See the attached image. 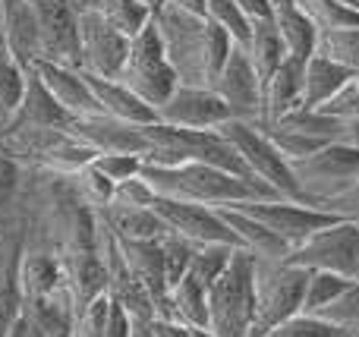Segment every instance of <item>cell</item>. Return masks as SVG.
Listing matches in <instances>:
<instances>
[{"instance_id":"obj_21","label":"cell","mask_w":359,"mask_h":337,"mask_svg":"<svg viewBox=\"0 0 359 337\" xmlns=\"http://www.w3.org/2000/svg\"><path fill=\"white\" fill-rule=\"evenodd\" d=\"M0 29H4L6 54L22 69H29L41 57L35 10L29 0H0Z\"/></svg>"},{"instance_id":"obj_45","label":"cell","mask_w":359,"mask_h":337,"mask_svg":"<svg viewBox=\"0 0 359 337\" xmlns=\"http://www.w3.org/2000/svg\"><path fill=\"white\" fill-rule=\"evenodd\" d=\"M322 212L334 214V218H341V221H350V224H359V180H356L344 195H337V199L325 202Z\"/></svg>"},{"instance_id":"obj_30","label":"cell","mask_w":359,"mask_h":337,"mask_svg":"<svg viewBox=\"0 0 359 337\" xmlns=\"http://www.w3.org/2000/svg\"><path fill=\"white\" fill-rule=\"evenodd\" d=\"M95 13H101V16H104L123 38H130V41L136 35H142V32L151 25V16H155V10L139 4V0H98Z\"/></svg>"},{"instance_id":"obj_29","label":"cell","mask_w":359,"mask_h":337,"mask_svg":"<svg viewBox=\"0 0 359 337\" xmlns=\"http://www.w3.org/2000/svg\"><path fill=\"white\" fill-rule=\"evenodd\" d=\"M168 319L186 328H208V290L186 275L177 287H170Z\"/></svg>"},{"instance_id":"obj_53","label":"cell","mask_w":359,"mask_h":337,"mask_svg":"<svg viewBox=\"0 0 359 337\" xmlns=\"http://www.w3.org/2000/svg\"><path fill=\"white\" fill-rule=\"evenodd\" d=\"M353 4H356V6H359V0H353Z\"/></svg>"},{"instance_id":"obj_31","label":"cell","mask_w":359,"mask_h":337,"mask_svg":"<svg viewBox=\"0 0 359 337\" xmlns=\"http://www.w3.org/2000/svg\"><path fill=\"white\" fill-rule=\"evenodd\" d=\"M350 284H353L350 277L331 275V271H309V277H306V294H303V315H322Z\"/></svg>"},{"instance_id":"obj_50","label":"cell","mask_w":359,"mask_h":337,"mask_svg":"<svg viewBox=\"0 0 359 337\" xmlns=\"http://www.w3.org/2000/svg\"><path fill=\"white\" fill-rule=\"evenodd\" d=\"M192 337H215L208 328H192Z\"/></svg>"},{"instance_id":"obj_16","label":"cell","mask_w":359,"mask_h":337,"mask_svg":"<svg viewBox=\"0 0 359 337\" xmlns=\"http://www.w3.org/2000/svg\"><path fill=\"white\" fill-rule=\"evenodd\" d=\"M123 262L130 275L139 281V287L149 294L151 306H155V319H168V277H164V256H161V240H117Z\"/></svg>"},{"instance_id":"obj_36","label":"cell","mask_w":359,"mask_h":337,"mask_svg":"<svg viewBox=\"0 0 359 337\" xmlns=\"http://www.w3.org/2000/svg\"><path fill=\"white\" fill-rule=\"evenodd\" d=\"M205 19H208L211 25H217L221 32H227L236 48H246L249 44L252 22L243 16V10L233 0H205Z\"/></svg>"},{"instance_id":"obj_42","label":"cell","mask_w":359,"mask_h":337,"mask_svg":"<svg viewBox=\"0 0 359 337\" xmlns=\"http://www.w3.org/2000/svg\"><path fill=\"white\" fill-rule=\"evenodd\" d=\"M92 167L98 170L101 177H107L114 186H117V183L133 180V177L142 174V158H136V155H114V151H104V155H95Z\"/></svg>"},{"instance_id":"obj_11","label":"cell","mask_w":359,"mask_h":337,"mask_svg":"<svg viewBox=\"0 0 359 337\" xmlns=\"http://www.w3.org/2000/svg\"><path fill=\"white\" fill-rule=\"evenodd\" d=\"M155 214L164 221L168 233H177V237L189 240L192 246H211V243H221V246H233L240 249V240L236 233L227 227V221L221 218L217 208L208 205H196V202H177V199H155Z\"/></svg>"},{"instance_id":"obj_34","label":"cell","mask_w":359,"mask_h":337,"mask_svg":"<svg viewBox=\"0 0 359 337\" xmlns=\"http://www.w3.org/2000/svg\"><path fill=\"white\" fill-rule=\"evenodd\" d=\"M69 186H73L76 199L82 202V205H88L92 212H101V208H107L114 202V183L107 180V177H101L98 170L92 167V164H86L82 170H76V174H67Z\"/></svg>"},{"instance_id":"obj_39","label":"cell","mask_w":359,"mask_h":337,"mask_svg":"<svg viewBox=\"0 0 359 337\" xmlns=\"http://www.w3.org/2000/svg\"><path fill=\"white\" fill-rule=\"evenodd\" d=\"M262 337H356V334L344 331V328L331 325V322L318 319V315H303L299 312V315H293L290 322L271 328V331L262 334Z\"/></svg>"},{"instance_id":"obj_12","label":"cell","mask_w":359,"mask_h":337,"mask_svg":"<svg viewBox=\"0 0 359 337\" xmlns=\"http://www.w3.org/2000/svg\"><path fill=\"white\" fill-rule=\"evenodd\" d=\"M130 54V38H123L101 13H79V69L104 79H117Z\"/></svg>"},{"instance_id":"obj_26","label":"cell","mask_w":359,"mask_h":337,"mask_svg":"<svg viewBox=\"0 0 359 337\" xmlns=\"http://www.w3.org/2000/svg\"><path fill=\"white\" fill-rule=\"evenodd\" d=\"M274 29H278V38L284 44L287 57H297V60H309L316 54L318 44V32L312 29V22L299 13V6L293 0H274Z\"/></svg>"},{"instance_id":"obj_7","label":"cell","mask_w":359,"mask_h":337,"mask_svg":"<svg viewBox=\"0 0 359 337\" xmlns=\"http://www.w3.org/2000/svg\"><path fill=\"white\" fill-rule=\"evenodd\" d=\"M117 79L133 95H139L151 111H158L174 95L180 79H177L174 67L168 63V54H164V44L158 38L155 25H149L142 35H136L130 41V54H126V63Z\"/></svg>"},{"instance_id":"obj_41","label":"cell","mask_w":359,"mask_h":337,"mask_svg":"<svg viewBox=\"0 0 359 337\" xmlns=\"http://www.w3.org/2000/svg\"><path fill=\"white\" fill-rule=\"evenodd\" d=\"M107 312H111V296H98L88 306L76 309L73 319V337H104V325H107Z\"/></svg>"},{"instance_id":"obj_19","label":"cell","mask_w":359,"mask_h":337,"mask_svg":"<svg viewBox=\"0 0 359 337\" xmlns=\"http://www.w3.org/2000/svg\"><path fill=\"white\" fill-rule=\"evenodd\" d=\"M32 69H35V76L41 79V85L48 88L50 98H54L73 120L101 114L98 104H95V98H92V88H88L86 79H82L79 69L60 67V63H50V60H35Z\"/></svg>"},{"instance_id":"obj_3","label":"cell","mask_w":359,"mask_h":337,"mask_svg":"<svg viewBox=\"0 0 359 337\" xmlns=\"http://www.w3.org/2000/svg\"><path fill=\"white\" fill-rule=\"evenodd\" d=\"M208 331L215 337H252L255 331V259L236 249L227 271L208 290Z\"/></svg>"},{"instance_id":"obj_2","label":"cell","mask_w":359,"mask_h":337,"mask_svg":"<svg viewBox=\"0 0 359 337\" xmlns=\"http://www.w3.org/2000/svg\"><path fill=\"white\" fill-rule=\"evenodd\" d=\"M142 180L161 199L196 202V205H208V208H230V205H243V202L278 199L262 183L243 180V177H233L227 170H217L211 164H198V161H186L177 164V167H145L142 164Z\"/></svg>"},{"instance_id":"obj_37","label":"cell","mask_w":359,"mask_h":337,"mask_svg":"<svg viewBox=\"0 0 359 337\" xmlns=\"http://www.w3.org/2000/svg\"><path fill=\"white\" fill-rule=\"evenodd\" d=\"M196 246L189 240L177 237V233H164L161 237V256H164V277H168V287H177L186 275H189V262Z\"/></svg>"},{"instance_id":"obj_9","label":"cell","mask_w":359,"mask_h":337,"mask_svg":"<svg viewBox=\"0 0 359 337\" xmlns=\"http://www.w3.org/2000/svg\"><path fill=\"white\" fill-rule=\"evenodd\" d=\"M236 212L249 214L252 221H259L262 227L280 237L287 246H299L303 240H309L316 231L322 227L334 224V214L322 212V208H312V205H299V202H290V199H262V202H243V205H230Z\"/></svg>"},{"instance_id":"obj_40","label":"cell","mask_w":359,"mask_h":337,"mask_svg":"<svg viewBox=\"0 0 359 337\" xmlns=\"http://www.w3.org/2000/svg\"><path fill=\"white\" fill-rule=\"evenodd\" d=\"M318 319L331 322V325H337V328H344V331L359 337V281L350 284Z\"/></svg>"},{"instance_id":"obj_47","label":"cell","mask_w":359,"mask_h":337,"mask_svg":"<svg viewBox=\"0 0 359 337\" xmlns=\"http://www.w3.org/2000/svg\"><path fill=\"white\" fill-rule=\"evenodd\" d=\"M145 331L151 337H192V328L180 325V322H170V319H151L145 325Z\"/></svg>"},{"instance_id":"obj_14","label":"cell","mask_w":359,"mask_h":337,"mask_svg":"<svg viewBox=\"0 0 359 337\" xmlns=\"http://www.w3.org/2000/svg\"><path fill=\"white\" fill-rule=\"evenodd\" d=\"M25 208L19 205L10 218L0 221V337H6L13 319L22 309V287H19V265L25 252Z\"/></svg>"},{"instance_id":"obj_8","label":"cell","mask_w":359,"mask_h":337,"mask_svg":"<svg viewBox=\"0 0 359 337\" xmlns=\"http://www.w3.org/2000/svg\"><path fill=\"white\" fill-rule=\"evenodd\" d=\"M287 262L303 271H331V275L359 281V224L334 221L322 227L309 240L293 246Z\"/></svg>"},{"instance_id":"obj_24","label":"cell","mask_w":359,"mask_h":337,"mask_svg":"<svg viewBox=\"0 0 359 337\" xmlns=\"http://www.w3.org/2000/svg\"><path fill=\"white\" fill-rule=\"evenodd\" d=\"M221 218L227 221V227L236 233L240 240V249H246L255 262H287L290 256V246L280 237H274L268 227H262L259 221H252L249 214L236 212V208H217Z\"/></svg>"},{"instance_id":"obj_5","label":"cell","mask_w":359,"mask_h":337,"mask_svg":"<svg viewBox=\"0 0 359 337\" xmlns=\"http://www.w3.org/2000/svg\"><path fill=\"white\" fill-rule=\"evenodd\" d=\"M224 139L233 145V151L240 155V161L246 164L249 177L259 180L262 186H268L278 199H290L306 205L303 195H299V186L293 180L290 164L280 158V151L271 145V139L259 130L255 123H243V120H227L224 126H217Z\"/></svg>"},{"instance_id":"obj_13","label":"cell","mask_w":359,"mask_h":337,"mask_svg":"<svg viewBox=\"0 0 359 337\" xmlns=\"http://www.w3.org/2000/svg\"><path fill=\"white\" fill-rule=\"evenodd\" d=\"M155 114H158V123L174 126V130H189V132H211L217 126H224L227 120H233L227 104L211 88H202V85H177L174 95Z\"/></svg>"},{"instance_id":"obj_27","label":"cell","mask_w":359,"mask_h":337,"mask_svg":"<svg viewBox=\"0 0 359 337\" xmlns=\"http://www.w3.org/2000/svg\"><path fill=\"white\" fill-rule=\"evenodd\" d=\"M104 224L114 231L117 240H161L168 233L164 221L155 214V208H126V205H107L101 208Z\"/></svg>"},{"instance_id":"obj_28","label":"cell","mask_w":359,"mask_h":337,"mask_svg":"<svg viewBox=\"0 0 359 337\" xmlns=\"http://www.w3.org/2000/svg\"><path fill=\"white\" fill-rule=\"evenodd\" d=\"M243 50H246V57H249V63H252V69H255L262 85L271 79V73L287 57L284 44H280V38H278V29H274V19H259V22H252L249 44Z\"/></svg>"},{"instance_id":"obj_10","label":"cell","mask_w":359,"mask_h":337,"mask_svg":"<svg viewBox=\"0 0 359 337\" xmlns=\"http://www.w3.org/2000/svg\"><path fill=\"white\" fill-rule=\"evenodd\" d=\"M38 22L41 57L60 67L79 69V13L69 0H29Z\"/></svg>"},{"instance_id":"obj_43","label":"cell","mask_w":359,"mask_h":337,"mask_svg":"<svg viewBox=\"0 0 359 337\" xmlns=\"http://www.w3.org/2000/svg\"><path fill=\"white\" fill-rule=\"evenodd\" d=\"M155 189L149 186V183L142 180V174L133 177V180H123L117 183V189H114V202L111 205H126V208H151L155 205Z\"/></svg>"},{"instance_id":"obj_46","label":"cell","mask_w":359,"mask_h":337,"mask_svg":"<svg viewBox=\"0 0 359 337\" xmlns=\"http://www.w3.org/2000/svg\"><path fill=\"white\" fill-rule=\"evenodd\" d=\"M104 337H136V319L114 300H111V312H107Z\"/></svg>"},{"instance_id":"obj_6","label":"cell","mask_w":359,"mask_h":337,"mask_svg":"<svg viewBox=\"0 0 359 337\" xmlns=\"http://www.w3.org/2000/svg\"><path fill=\"white\" fill-rule=\"evenodd\" d=\"M309 271L290 262H255V331L268 334L271 328L290 322L303 312V294Z\"/></svg>"},{"instance_id":"obj_48","label":"cell","mask_w":359,"mask_h":337,"mask_svg":"<svg viewBox=\"0 0 359 337\" xmlns=\"http://www.w3.org/2000/svg\"><path fill=\"white\" fill-rule=\"evenodd\" d=\"M236 6L243 10V16L249 22H259V19H271L274 13V0H233Z\"/></svg>"},{"instance_id":"obj_1","label":"cell","mask_w":359,"mask_h":337,"mask_svg":"<svg viewBox=\"0 0 359 337\" xmlns=\"http://www.w3.org/2000/svg\"><path fill=\"white\" fill-rule=\"evenodd\" d=\"M151 25L158 29V38H161L164 54L174 67L180 85L211 88L221 67L227 63L230 50L236 48L227 32L211 25L208 19L168 10V6H155Z\"/></svg>"},{"instance_id":"obj_49","label":"cell","mask_w":359,"mask_h":337,"mask_svg":"<svg viewBox=\"0 0 359 337\" xmlns=\"http://www.w3.org/2000/svg\"><path fill=\"white\" fill-rule=\"evenodd\" d=\"M158 6H168V10L189 13V16H202L205 19V0H158Z\"/></svg>"},{"instance_id":"obj_52","label":"cell","mask_w":359,"mask_h":337,"mask_svg":"<svg viewBox=\"0 0 359 337\" xmlns=\"http://www.w3.org/2000/svg\"><path fill=\"white\" fill-rule=\"evenodd\" d=\"M139 4H145V6H151V10H155V6H158V0H139Z\"/></svg>"},{"instance_id":"obj_20","label":"cell","mask_w":359,"mask_h":337,"mask_svg":"<svg viewBox=\"0 0 359 337\" xmlns=\"http://www.w3.org/2000/svg\"><path fill=\"white\" fill-rule=\"evenodd\" d=\"M303 63L297 57H284L271 79L262 85V120L255 126L280 123L287 114L303 107Z\"/></svg>"},{"instance_id":"obj_51","label":"cell","mask_w":359,"mask_h":337,"mask_svg":"<svg viewBox=\"0 0 359 337\" xmlns=\"http://www.w3.org/2000/svg\"><path fill=\"white\" fill-rule=\"evenodd\" d=\"M136 334H139V337H151L149 331H145V325H136Z\"/></svg>"},{"instance_id":"obj_32","label":"cell","mask_w":359,"mask_h":337,"mask_svg":"<svg viewBox=\"0 0 359 337\" xmlns=\"http://www.w3.org/2000/svg\"><path fill=\"white\" fill-rule=\"evenodd\" d=\"M316 54L359 76V29H334L318 35Z\"/></svg>"},{"instance_id":"obj_4","label":"cell","mask_w":359,"mask_h":337,"mask_svg":"<svg viewBox=\"0 0 359 337\" xmlns=\"http://www.w3.org/2000/svg\"><path fill=\"white\" fill-rule=\"evenodd\" d=\"M293 180L299 186L306 205L322 208L325 202L344 195L359 180V149L344 142H328L309 158H299L290 164Z\"/></svg>"},{"instance_id":"obj_44","label":"cell","mask_w":359,"mask_h":337,"mask_svg":"<svg viewBox=\"0 0 359 337\" xmlns=\"http://www.w3.org/2000/svg\"><path fill=\"white\" fill-rule=\"evenodd\" d=\"M322 111L331 114V117H341V120L359 117V76H353V79H350L347 85H344L341 92L322 107Z\"/></svg>"},{"instance_id":"obj_33","label":"cell","mask_w":359,"mask_h":337,"mask_svg":"<svg viewBox=\"0 0 359 337\" xmlns=\"http://www.w3.org/2000/svg\"><path fill=\"white\" fill-rule=\"evenodd\" d=\"M25 92V69L13 60L6 50H0V132L10 126L19 101Z\"/></svg>"},{"instance_id":"obj_25","label":"cell","mask_w":359,"mask_h":337,"mask_svg":"<svg viewBox=\"0 0 359 337\" xmlns=\"http://www.w3.org/2000/svg\"><path fill=\"white\" fill-rule=\"evenodd\" d=\"M350 79H353L350 69L312 54L309 60L303 63V107L306 111H322Z\"/></svg>"},{"instance_id":"obj_23","label":"cell","mask_w":359,"mask_h":337,"mask_svg":"<svg viewBox=\"0 0 359 337\" xmlns=\"http://www.w3.org/2000/svg\"><path fill=\"white\" fill-rule=\"evenodd\" d=\"M19 287H22V300H50L60 290H67L60 256L50 249L25 246L22 265H19Z\"/></svg>"},{"instance_id":"obj_17","label":"cell","mask_w":359,"mask_h":337,"mask_svg":"<svg viewBox=\"0 0 359 337\" xmlns=\"http://www.w3.org/2000/svg\"><path fill=\"white\" fill-rule=\"evenodd\" d=\"M69 132H73L79 142H86L88 149H95L98 155L114 151V155L145 158V151H149L145 136H142V126L123 123V120L104 117V114H92V117L73 120V123H69Z\"/></svg>"},{"instance_id":"obj_38","label":"cell","mask_w":359,"mask_h":337,"mask_svg":"<svg viewBox=\"0 0 359 337\" xmlns=\"http://www.w3.org/2000/svg\"><path fill=\"white\" fill-rule=\"evenodd\" d=\"M22 183H25L22 164H16L10 155L0 151V221L10 218L22 205Z\"/></svg>"},{"instance_id":"obj_35","label":"cell","mask_w":359,"mask_h":337,"mask_svg":"<svg viewBox=\"0 0 359 337\" xmlns=\"http://www.w3.org/2000/svg\"><path fill=\"white\" fill-rule=\"evenodd\" d=\"M233 246H221V243H211V246H196L192 252V262H189V277L196 284H202L205 290H211V284L227 271L230 259H233Z\"/></svg>"},{"instance_id":"obj_18","label":"cell","mask_w":359,"mask_h":337,"mask_svg":"<svg viewBox=\"0 0 359 337\" xmlns=\"http://www.w3.org/2000/svg\"><path fill=\"white\" fill-rule=\"evenodd\" d=\"M69 123H73V117L50 98L48 88H44L41 79L35 76V69L29 67L25 69L22 101H19L10 126H6L0 136H6V132H19V130H69Z\"/></svg>"},{"instance_id":"obj_15","label":"cell","mask_w":359,"mask_h":337,"mask_svg":"<svg viewBox=\"0 0 359 337\" xmlns=\"http://www.w3.org/2000/svg\"><path fill=\"white\" fill-rule=\"evenodd\" d=\"M211 92L227 104L233 120H243V123H259L262 120V82L243 48L230 50L227 63L221 67Z\"/></svg>"},{"instance_id":"obj_22","label":"cell","mask_w":359,"mask_h":337,"mask_svg":"<svg viewBox=\"0 0 359 337\" xmlns=\"http://www.w3.org/2000/svg\"><path fill=\"white\" fill-rule=\"evenodd\" d=\"M82 79L88 82L95 104H98V111L104 114V117L123 120V123H133V126L158 123V114L151 111L139 95H133L120 79H104V76H92V73H82Z\"/></svg>"},{"instance_id":"obj_54","label":"cell","mask_w":359,"mask_h":337,"mask_svg":"<svg viewBox=\"0 0 359 337\" xmlns=\"http://www.w3.org/2000/svg\"><path fill=\"white\" fill-rule=\"evenodd\" d=\"M136 337H139V334H136Z\"/></svg>"}]
</instances>
